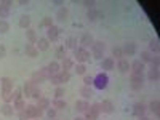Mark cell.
I'll return each mask as SVG.
<instances>
[{
  "label": "cell",
  "mask_w": 160,
  "mask_h": 120,
  "mask_svg": "<svg viewBox=\"0 0 160 120\" xmlns=\"http://www.w3.org/2000/svg\"><path fill=\"white\" fill-rule=\"evenodd\" d=\"M75 109H77V112H83L85 114L90 109V102L87 99H80V101L75 102Z\"/></svg>",
  "instance_id": "cell-17"
},
{
  "label": "cell",
  "mask_w": 160,
  "mask_h": 120,
  "mask_svg": "<svg viewBox=\"0 0 160 120\" xmlns=\"http://www.w3.org/2000/svg\"><path fill=\"white\" fill-rule=\"evenodd\" d=\"M99 104H101V112H104V114H114L115 106H114V102H112L111 99H104V101L99 102Z\"/></svg>",
  "instance_id": "cell-13"
},
{
  "label": "cell",
  "mask_w": 160,
  "mask_h": 120,
  "mask_svg": "<svg viewBox=\"0 0 160 120\" xmlns=\"http://www.w3.org/2000/svg\"><path fill=\"white\" fill-rule=\"evenodd\" d=\"M115 68V61L114 58H104L102 62H101V69L102 71H112Z\"/></svg>",
  "instance_id": "cell-14"
},
{
  "label": "cell",
  "mask_w": 160,
  "mask_h": 120,
  "mask_svg": "<svg viewBox=\"0 0 160 120\" xmlns=\"http://www.w3.org/2000/svg\"><path fill=\"white\" fill-rule=\"evenodd\" d=\"M148 109H149L155 117H158V115H160V102H158V99H152V101L149 102V106H148Z\"/></svg>",
  "instance_id": "cell-16"
},
{
  "label": "cell",
  "mask_w": 160,
  "mask_h": 120,
  "mask_svg": "<svg viewBox=\"0 0 160 120\" xmlns=\"http://www.w3.org/2000/svg\"><path fill=\"white\" fill-rule=\"evenodd\" d=\"M10 31V24H8V21L5 19H0V34H7Z\"/></svg>",
  "instance_id": "cell-42"
},
{
  "label": "cell",
  "mask_w": 160,
  "mask_h": 120,
  "mask_svg": "<svg viewBox=\"0 0 160 120\" xmlns=\"http://www.w3.org/2000/svg\"><path fill=\"white\" fill-rule=\"evenodd\" d=\"M122 51H123V56H135V55H136V43L127 42V43L122 47Z\"/></svg>",
  "instance_id": "cell-12"
},
{
  "label": "cell",
  "mask_w": 160,
  "mask_h": 120,
  "mask_svg": "<svg viewBox=\"0 0 160 120\" xmlns=\"http://www.w3.org/2000/svg\"><path fill=\"white\" fill-rule=\"evenodd\" d=\"M104 50H106V43H104V42H101V40H95V43L91 45L93 58H95V59H102Z\"/></svg>",
  "instance_id": "cell-1"
},
{
  "label": "cell",
  "mask_w": 160,
  "mask_h": 120,
  "mask_svg": "<svg viewBox=\"0 0 160 120\" xmlns=\"http://www.w3.org/2000/svg\"><path fill=\"white\" fill-rule=\"evenodd\" d=\"M108 83H109V77H108L106 72H99L95 77V80H93V85H95V88H98V90H104L106 87H108Z\"/></svg>",
  "instance_id": "cell-2"
},
{
  "label": "cell",
  "mask_w": 160,
  "mask_h": 120,
  "mask_svg": "<svg viewBox=\"0 0 160 120\" xmlns=\"http://www.w3.org/2000/svg\"><path fill=\"white\" fill-rule=\"evenodd\" d=\"M0 85H2V95L13 93V80L10 77H3L2 80H0Z\"/></svg>",
  "instance_id": "cell-8"
},
{
  "label": "cell",
  "mask_w": 160,
  "mask_h": 120,
  "mask_svg": "<svg viewBox=\"0 0 160 120\" xmlns=\"http://www.w3.org/2000/svg\"><path fill=\"white\" fill-rule=\"evenodd\" d=\"M93 80H95V77H91V75H85V77H83V85H85V87L93 85Z\"/></svg>",
  "instance_id": "cell-50"
},
{
  "label": "cell",
  "mask_w": 160,
  "mask_h": 120,
  "mask_svg": "<svg viewBox=\"0 0 160 120\" xmlns=\"http://www.w3.org/2000/svg\"><path fill=\"white\" fill-rule=\"evenodd\" d=\"M90 111H91L93 114L99 115V114H101V104H99V102H93V104L90 106Z\"/></svg>",
  "instance_id": "cell-45"
},
{
  "label": "cell",
  "mask_w": 160,
  "mask_h": 120,
  "mask_svg": "<svg viewBox=\"0 0 160 120\" xmlns=\"http://www.w3.org/2000/svg\"><path fill=\"white\" fill-rule=\"evenodd\" d=\"M0 5L5 7V8H10V7L13 5V2H10V0H5V2H0Z\"/></svg>",
  "instance_id": "cell-56"
},
{
  "label": "cell",
  "mask_w": 160,
  "mask_h": 120,
  "mask_svg": "<svg viewBox=\"0 0 160 120\" xmlns=\"http://www.w3.org/2000/svg\"><path fill=\"white\" fill-rule=\"evenodd\" d=\"M68 16H69V10L66 8V7H61V8L56 11V19L61 21V22H64L66 19H68Z\"/></svg>",
  "instance_id": "cell-20"
},
{
  "label": "cell",
  "mask_w": 160,
  "mask_h": 120,
  "mask_svg": "<svg viewBox=\"0 0 160 120\" xmlns=\"http://www.w3.org/2000/svg\"><path fill=\"white\" fill-rule=\"evenodd\" d=\"M53 22H55V19H53L51 16H47V18L42 19L40 26H42V28H45V29H48V28H51V26H53Z\"/></svg>",
  "instance_id": "cell-38"
},
{
  "label": "cell",
  "mask_w": 160,
  "mask_h": 120,
  "mask_svg": "<svg viewBox=\"0 0 160 120\" xmlns=\"http://www.w3.org/2000/svg\"><path fill=\"white\" fill-rule=\"evenodd\" d=\"M149 51L152 53V55H158L160 51V45H158V38H151L149 40Z\"/></svg>",
  "instance_id": "cell-21"
},
{
  "label": "cell",
  "mask_w": 160,
  "mask_h": 120,
  "mask_svg": "<svg viewBox=\"0 0 160 120\" xmlns=\"http://www.w3.org/2000/svg\"><path fill=\"white\" fill-rule=\"evenodd\" d=\"M74 56H75L78 64H85L87 61H90V51L82 48V47H78V48L74 50Z\"/></svg>",
  "instance_id": "cell-3"
},
{
  "label": "cell",
  "mask_w": 160,
  "mask_h": 120,
  "mask_svg": "<svg viewBox=\"0 0 160 120\" xmlns=\"http://www.w3.org/2000/svg\"><path fill=\"white\" fill-rule=\"evenodd\" d=\"M58 75H59V78H61V85L68 83L69 80H71V72H68V71H61Z\"/></svg>",
  "instance_id": "cell-36"
},
{
  "label": "cell",
  "mask_w": 160,
  "mask_h": 120,
  "mask_svg": "<svg viewBox=\"0 0 160 120\" xmlns=\"http://www.w3.org/2000/svg\"><path fill=\"white\" fill-rule=\"evenodd\" d=\"M38 71H40V74H42V77H43L45 80H50V78H51V74H50L48 68H42V69H38Z\"/></svg>",
  "instance_id": "cell-47"
},
{
  "label": "cell",
  "mask_w": 160,
  "mask_h": 120,
  "mask_svg": "<svg viewBox=\"0 0 160 120\" xmlns=\"http://www.w3.org/2000/svg\"><path fill=\"white\" fill-rule=\"evenodd\" d=\"M8 15H10V8H5L0 5V18H3V21H5V18H8Z\"/></svg>",
  "instance_id": "cell-46"
},
{
  "label": "cell",
  "mask_w": 160,
  "mask_h": 120,
  "mask_svg": "<svg viewBox=\"0 0 160 120\" xmlns=\"http://www.w3.org/2000/svg\"><path fill=\"white\" fill-rule=\"evenodd\" d=\"M37 108L38 109H42V111H47L48 108H50V106H51V102H50V99L48 98H43V96H40L38 99H37Z\"/></svg>",
  "instance_id": "cell-19"
},
{
  "label": "cell",
  "mask_w": 160,
  "mask_h": 120,
  "mask_svg": "<svg viewBox=\"0 0 160 120\" xmlns=\"http://www.w3.org/2000/svg\"><path fill=\"white\" fill-rule=\"evenodd\" d=\"M22 99V88H15L13 90V102Z\"/></svg>",
  "instance_id": "cell-43"
},
{
  "label": "cell",
  "mask_w": 160,
  "mask_h": 120,
  "mask_svg": "<svg viewBox=\"0 0 160 120\" xmlns=\"http://www.w3.org/2000/svg\"><path fill=\"white\" fill-rule=\"evenodd\" d=\"M148 78L151 80V82H158V78H160L158 69H155V68L151 66V69H148Z\"/></svg>",
  "instance_id": "cell-23"
},
{
  "label": "cell",
  "mask_w": 160,
  "mask_h": 120,
  "mask_svg": "<svg viewBox=\"0 0 160 120\" xmlns=\"http://www.w3.org/2000/svg\"><path fill=\"white\" fill-rule=\"evenodd\" d=\"M5 56H7V48L3 45H0V59L5 58Z\"/></svg>",
  "instance_id": "cell-55"
},
{
  "label": "cell",
  "mask_w": 160,
  "mask_h": 120,
  "mask_svg": "<svg viewBox=\"0 0 160 120\" xmlns=\"http://www.w3.org/2000/svg\"><path fill=\"white\" fill-rule=\"evenodd\" d=\"M0 112H2L3 115H7V117H10V115H13V114H15V108H13L11 104L5 102L3 106H0Z\"/></svg>",
  "instance_id": "cell-26"
},
{
  "label": "cell",
  "mask_w": 160,
  "mask_h": 120,
  "mask_svg": "<svg viewBox=\"0 0 160 120\" xmlns=\"http://www.w3.org/2000/svg\"><path fill=\"white\" fill-rule=\"evenodd\" d=\"M152 58H154V55L149 51V50H144V51H141V62L142 64H146V62H151L152 61Z\"/></svg>",
  "instance_id": "cell-29"
},
{
  "label": "cell",
  "mask_w": 160,
  "mask_h": 120,
  "mask_svg": "<svg viewBox=\"0 0 160 120\" xmlns=\"http://www.w3.org/2000/svg\"><path fill=\"white\" fill-rule=\"evenodd\" d=\"M64 95H66L64 87H56V90H55V99H62Z\"/></svg>",
  "instance_id": "cell-44"
},
{
  "label": "cell",
  "mask_w": 160,
  "mask_h": 120,
  "mask_svg": "<svg viewBox=\"0 0 160 120\" xmlns=\"http://www.w3.org/2000/svg\"><path fill=\"white\" fill-rule=\"evenodd\" d=\"M18 118H19V120H29V114L26 112V109L18 112Z\"/></svg>",
  "instance_id": "cell-52"
},
{
  "label": "cell",
  "mask_w": 160,
  "mask_h": 120,
  "mask_svg": "<svg viewBox=\"0 0 160 120\" xmlns=\"http://www.w3.org/2000/svg\"><path fill=\"white\" fill-rule=\"evenodd\" d=\"M146 111H148V106H144L142 102H135L133 104V115L135 117H142V115H146Z\"/></svg>",
  "instance_id": "cell-11"
},
{
  "label": "cell",
  "mask_w": 160,
  "mask_h": 120,
  "mask_svg": "<svg viewBox=\"0 0 160 120\" xmlns=\"http://www.w3.org/2000/svg\"><path fill=\"white\" fill-rule=\"evenodd\" d=\"M51 120H55V118H51Z\"/></svg>",
  "instance_id": "cell-59"
},
{
  "label": "cell",
  "mask_w": 160,
  "mask_h": 120,
  "mask_svg": "<svg viewBox=\"0 0 160 120\" xmlns=\"http://www.w3.org/2000/svg\"><path fill=\"white\" fill-rule=\"evenodd\" d=\"M71 69H74V61L71 59V58H68L66 56L62 61H61V71H71Z\"/></svg>",
  "instance_id": "cell-24"
},
{
  "label": "cell",
  "mask_w": 160,
  "mask_h": 120,
  "mask_svg": "<svg viewBox=\"0 0 160 120\" xmlns=\"http://www.w3.org/2000/svg\"><path fill=\"white\" fill-rule=\"evenodd\" d=\"M95 5H96V2H83V7H87L88 10H91V8H96Z\"/></svg>",
  "instance_id": "cell-54"
},
{
  "label": "cell",
  "mask_w": 160,
  "mask_h": 120,
  "mask_svg": "<svg viewBox=\"0 0 160 120\" xmlns=\"http://www.w3.org/2000/svg\"><path fill=\"white\" fill-rule=\"evenodd\" d=\"M151 64H152V68H155V69H158V66H160V61H158V56H154V58H152V61H151Z\"/></svg>",
  "instance_id": "cell-53"
},
{
  "label": "cell",
  "mask_w": 160,
  "mask_h": 120,
  "mask_svg": "<svg viewBox=\"0 0 160 120\" xmlns=\"http://www.w3.org/2000/svg\"><path fill=\"white\" fill-rule=\"evenodd\" d=\"M24 53H26V55H28L29 58H37V56H38V50H37V47H35V45H31V43L26 45Z\"/></svg>",
  "instance_id": "cell-18"
},
{
  "label": "cell",
  "mask_w": 160,
  "mask_h": 120,
  "mask_svg": "<svg viewBox=\"0 0 160 120\" xmlns=\"http://www.w3.org/2000/svg\"><path fill=\"white\" fill-rule=\"evenodd\" d=\"M18 24H19V28H21V29H26V31H28V29H29V26H31V16H28V15L21 16Z\"/></svg>",
  "instance_id": "cell-27"
},
{
  "label": "cell",
  "mask_w": 160,
  "mask_h": 120,
  "mask_svg": "<svg viewBox=\"0 0 160 120\" xmlns=\"http://www.w3.org/2000/svg\"><path fill=\"white\" fill-rule=\"evenodd\" d=\"M112 55L115 56V59H123V51H122V47H114Z\"/></svg>",
  "instance_id": "cell-40"
},
{
  "label": "cell",
  "mask_w": 160,
  "mask_h": 120,
  "mask_svg": "<svg viewBox=\"0 0 160 120\" xmlns=\"http://www.w3.org/2000/svg\"><path fill=\"white\" fill-rule=\"evenodd\" d=\"M26 112L29 114V118H38V117H42V114H43V111L38 109L35 104H28L26 106Z\"/></svg>",
  "instance_id": "cell-6"
},
{
  "label": "cell",
  "mask_w": 160,
  "mask_h": 120,
  "mask_svg": "<svg viewBox=\"0 0 160 120\" xmlns=\"http://www.w3.org/2000/svg\"><path fill=\"white\" fill-rule=\"evenodd\" d=\"M56 112H58V111H56L55 108H53V106H50V108L47 109V115L50 117V120H51V118H55V117H56Z\"/></svg>",
  "instance_id": "cell-48"
},
{
  "label": "cell",
  "mask_w": 160,
  "mask_h": 120,
  "mask_svg": "<svg viewBox=\"0 0 160 120\" xmlns=\"http://www.w3.org/2000/svg\"><path fill=\"white\" fill-rule=\"evenodd\" d=\"M144 69H146V64H142L139 59H135V61L130 64V72L133 75H142L144 74Z\"/></svg>",
  "instance_id": "cell-4"
},
{
  "label": "cell",
  "mask_w": 160,
  "mask_h": 120,
  "mask_svg": "<svg viewBox=\"0 0 160 120\" xmlns=\"http://www.w3.org/2000/svg\"><path fill=\"white\" fill-rule=\"evenodd\" d=\"M77 43H78V42H77V38H75V37H69L68 40H66V45H64V47H66V50L69 48V50H72V51H74L75 48H78V45H77Z\"/></svg>",
  "instance_id": "cell-30"
},
{
  "label": "cell",
  "mask_w": 160,
  "mask_h": 120,
  "mask_svg": "<svg viewBox=\"0 0 160 120\" xmlns=\"http://www.w3.org/2000/svg\"><path fill=\"white\" fill-rule=\"evenodd\" d=\"M74 120H85V118H82V117H75Z\"/></svg>",
  "instance_id": "cell-58"
},
{
  "label": "cell",
  "mask_w": 160,
  "mask_h": 120,
  "mask_svg": "<svg viewBox=\"0 0 160 120\" xmlns=\"http://www.w3.org/2000/svg\"><path fill=\"white\" fill-rule=\"evenodd\" d=\"M31 82H34V83H43V82H47V80L42 77V74H40V71H35V72H32V77H31Z\"/></svg>",
  "instance_id": "cell-32"
},
{
  "label": "cell",
  "mask_w": 160,
  "mask_h": 120,
  "mask_svg": "<svg viewBox=\"0 0 160 120\" xmlns=\"http://www.w3.org/2000/svg\"><path fill=\"white\" fill-rule=\"evenodd\" d=\"M51 106H53V108H55L56 111H62V109L68 108V104H66V101H64V99H53Z\"/></svg>",
  "instance_id": "cell-31"
},
{
  "label": "cell",
  "mask_w": 160,
  "mask_h": 120,
  "mask_svg": "<svg viewBox=\"0 0 160 120\" xmlns=\"http://www.w3.org/2000/svg\"><path fill=\"white\" fill-rule=\"evenodd\" d=\"M98 117H99V115L93 114V112H91L90 109H88V111L85 112V120H98Z\"/></svg>",
  "instance_id": "cell-49"
},
{
  "label": "cell",
  "mask_w": 160,
  "mask_h": 120,
  "mask_svg": "<svg viewBox=\"0 0 160 120\" xmlns=\"http://www.w3.org/2000/svg\"><path fill=\"white\" fill-rule=\"evenodd\" d=\"M50 80H51V83H53V85L61 87V78H59V75H58V74H56V75H51V78H50Z\"/></svg>",
  "instance_id": "cell-51"
},
{
  "label": "cell",
  "mask_w": 160,
  "mask_h": 120,
  "mask_svg": "<svg viewBox=\"0 0 160 120\" xmlns=\"http://www.w3.org/2000/svg\"><path fill=\"white\" fill-rule=\"evenodd\" d=\"M74 69H75V74H77V75H85L87 66H85V64H77V66H74Z\"/></svg>",
  "instance_id": "cell-41"
},
{
  "label": "cell",
  "mask_w": 160,
  "mask_h": 120,
  "mask_svg": "<svg viewBox=\"0 0 160 120\" xmlns=\"http://www.w3.org/2000/svg\"><path fill=\"white\" fill-rule=\"evenodd\" d=\"M13 108H15V111H24L26 109V101L24 99H19V101H15L13 102Z\"/></svg>",
  "instance_id": "cell-39"
},
{
  "label": "cell",
  "mask_w": 160,
  "mask_h": 120,
  "mask_svg": "<svg viewBox=\"0 0 160 120\" xmlns=\"http://www.w3.org/2000/svg\"><path fill=\"white\" fill-rule=\"evenodd\" d=\"M55 55H56V58H58L59 61H62V59L66 58V47L59 45V47L56 48V53H55Z\"/></svg>",
  "instance_id": "cell-37"
},
{
  "label": "cell",
  "mask_w": 160,
  "mask_h": 120,
  "mask_svg": "<svg viewBox=\"0 0 160 120\" xmlns=\"http://www.w3.org/2000/svg\"><path fill=\"white\" fill-rule=\"evenodd\" d=\"M87 18H88L90 22H95V21L104 18V13H102L101 10H98V8H91V10H88V13H87Z\"/></svg>",
  "instance_id": "cell-7"
},
{
  "label": "cell",
  "mask_w": 160,
  "mask_h": 120,
  "mask_svg": "<svg viewBox=\"0 0 160 120\" xmlns=\"http://www.w3.org/2000/svg\"><path fill=\"white\" fill-rule=\"evenodd\" d=\"M80 95L83 96V99H87V101H88V99L93 96V90H91L90 87H85V85H83L82 88H80Z\"/></svg>",
  "instance_id": "cell-33"
},
{
  "label": "cell",
  "mask_w": 160,
  "mask_h": 120,
  "mask_svg": "<svg viewBox=\"0 0 160 120\" xmlns=\"http://www.w3.org/2000/svg\"><path fill=\"white\" fill-rule=\"evenodd\" d=\"M47 68H48V71H50L51 75H56V74L61 72V64H59L58 61H51V62L47 66Z\"/></svg>",
  "instance_id": "cell-22"
},
{
  "label": "cell",
  "mask_w": 160,
  "mask_h": 120,
  "mask_svg": "<svg viewBox=\"0 0 160 120\" xmlns=\"http://www.w3.org/2000/svg\"><path fill=\"white\" fill-rule=\"evenodd\" d=\"M80 47H82V48H85V50H88V48H91V45L93 43H95V38H93V35L91 34H83L82 35V38H80Z\"/></svg>",
  "instance_id": "cell-10"
},
{
  "label": "cell",
  "mask_w": 160,
  "mask_h": 120,
  "mask_svg": "<svg viewBox=\"0 0 160 120\" xmlns=\"http://www.w3.org/2000/svg\"><path fill=\"white\" fill-rule=\"evenodd\" d=\"M139 120H149V117H146V115H142V117H139Z\"/></svg>",
  "instance_id": "cell-57"
},
{
  "label": "cell",
  "mask_w": 160,
  "mask_h": 120,
  "mask_svg": "<svg viewBox=\"0 0 160 120\" xmlns=\"http://www.w3.org/2000/svg\"><path fill=\"white\" fill-rule=\"evenodd\" d=\"M117 69H118L120 74H128V72H130V62H128L127 59H118Z\"/></svg>",
  "instance_id": "cell-15"
},
{
  "label": "cell",
  "mask_w": 160,
  "mask_h": 120,
  "mask_svg": "<svg viewBox=\"0 0 160 120\" xmlns=\"http://www.w3.org/2000/svg\"><path fill=\"white\" fill-rule=\"evenodd\" d=\"M40 96H42V91H40V87H38L37 83H34V82H32V96H31V98L37 101Z\"/></svg>",
  "instance_id": "cell-35"
},
{
  "label": "cell",
  "mask_w": 160,
  "mask_h": 120,
  "mask_svg": "<svg viewBox=\"0 0 160 120\" xmlns=\"http://www.w3.org/2000/svg\"><path fill=\"white\" fill-rule=\"evenodd\" d=\"M22 95H26V98H31L32 96V82H26L22 87Z\"/></svg>",
  "instance_id": "cell-34"
},
{
  "label": "cell",
  "mask_w": 160,
  "mask_h": 120,
  "mask_svg": "<svg viewBox=\"0 0 160 120\" xmlns=\"http://www.w3.org/2000/svg\"><path fill=\"white\" fill-rule=\"evenodd\" d=\"M130 87H131V90H135V91L141 90V88L144 87V75H133V74H131Z\"/></svg>",
  "instance_id": "cell-5"
},
{
  "label": "cell",
  "mask_w": 160,
  "mask_h": 120,
  "mask_svg": "<svg viewBox=\"0 0 160 120\" xmlns=\"http://www.w3.org/2000/svg\"><path fill=\"white\" fill-rule=\"evenodd\" d=\"M48 47H50V40L47 37H42V38L37 40V50L45 51V50H48Z\"/></svg>",
  "instance_id": "cell-25"
},
{
  "label": "cell",
  "mask_w": 160,
  "mask_h": 120,
  "mask_svg": "<svg viewBox=\"0 0 160 120\" xmlns=\"http://www.w3.org/2000/svg\"><path fill=\"white\" fill-rule=\"evenodd\" d=\"M59 32H61V29L58 28V26L53 24L51 28H48V29H47V38L50 40V42H56L58 37H59Z\"/></svg>",
  "instance_id": "cell-9"
},
{
  "label": "cell",
  "mask_w": 160,
  "mask_h": 120,
  "mask_svg": "<svg viewBox=\"0 0 160 120\" xmlns=\"http://www.w3.org/2000/svg\"><path fill=\"white\" fill-rule=\"evenodd\" d=\"M26 38H28V42L31 43V45H34V43H37V34H35V31L34 29H28L26 31Z\"/></svg>",
  "instance_id": "cell-28"
}]
</instances>
